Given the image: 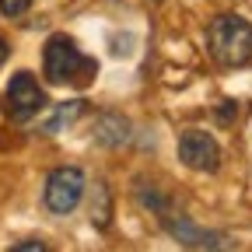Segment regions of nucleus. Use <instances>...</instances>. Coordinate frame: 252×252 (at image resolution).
I'll return each instance as SVG.
<instances>
[{"mask_svg":"<svg viewBox=\"0 0 252 252\" xmlns=\"http://www.w3.org/2000/svg\"><path fill=\"white\" fill-rule=\"evenodd\" d=\"M42 74L56 88H63V84L88 88L98 77V60L81 53V46L70 35H49V42L42 49Z\"/></svg>","mask_w":252,"mask_h":252,"instance_id":"nucleus-1","label":"nucleus"},{"mask_svg":"<svg viewBox=\"0 0 252 252\" xmlns=\"http://www.w3.org/2000/svg\"><path fill=\"white\" fill-rule=\"evenodd\" d=\"M207 49L220 67L252 63V25L238 14H220L207 28Z\"/></svg>","mask_w":252,"mask_h":252,"instance_id":"nucleus-2","label":"nucleus"},{"mask_svg":"<svg viewBox=\"0 0 252 252\" xmlns=\"http://www.w3.org/2000/svg\"><path fill=\"white\" fill-rule=\"evenodd\" d=\"M84 189H88V179L77 165H60L46 175V189H42V203L49 214L56 217H67L81 200H84Z\"/></svg>","mask_w":252,"mask_h":252,"instance_id":"nucleus-3","label":"nucleus"},{"mask_svg":"<svg viewBox=\"0 0 252 252\" xmlns=\"http://www.w3.org/2000/svg\"><path fill=\"white\" fill-rule=\"evenodd\" d=\"M4 102H7V116L25 123L35 112L46 109V91L39 88V81L32 77L28 70H18L11 81H7V91H4Z\"/></svg>","mask_w":252,"mask_h":252,"instance_id":"nucleus-4","label":"nucleus"},{"mask_svg":"<svg viewBox=\"0 0 252 252\" xmlns=\"http://www.w3.org/2000/svg\"><path fill=\"white\" fill-rule=\"evenodd\" d=\"M179 158H182V165L193 168V172L214 175L220 168V147H217V140L207 130H182V137H179Z\"/></svg>","mask_w":252,"mask_h":252,"instance_id":"nucleus-5","label":"nucleus"},{"mask_svg":"<svg viewBox=\"0 0 252 252\" xmlns=\"http://www.w3.org/2000/svg\"><path fill=\"white\" fill-rule=\"evenodd\" d=\"M158 217H161L165 231H168L182 249H235V242H231L228 235H220V231H207V228H196L189 217H175L172 210H161Z\"/></svg>","mask_w":252,"mask_h":252,"instance_id":"nucleus-6","label":"nucleus"},{"mask_svg":"<svg viewBox=\"0 0 252 252\" xmlns=\"http://www.w3.org/2000/svg\"><path fill=\"white\" fill-rule=\"evenodd\" d=\"M94 140L109 144V147H119V144L130 140V123L123 116H116V112H102L94 119Z\"/></svg>","mask_w":252,"mask_h":252,"instance_id":"nucleus-7","label":"nucleus"},{"mask_svg":"<svg viewBox=\"0 0 252 252\" xmlns=\"http://www.w3.org/2000/svg\"><path fill=\"white\" fill-rule=\"evenodd\" d=\"M84 98H74V102H60L56 112L42 123V133H60V130H67V126H74L81 116H84Z\"/></svg>","mask_w":252,"mask_h":252,"instance_id":"nucleus-8","label":"nucleus"},{"mask_svg":"<svg viewBox=\"0 0 252 252\" xmlns=\"http://www.w3.org/2000/svg\"><path fill=\"white\" fill-rule=\"evenodd\" d=\"M32 7V0H0V14L4 18H21Z\"/></svg>","mask_w":252,"mask_h":252,"instance_id":"nucleus-9","label":"nucleus"},{"mask_svg":"<svg viewBox=\"0 0 252 252\" xmlns=\"http://www.w3.org/2000/svg\"><path fill=\"white\" fill-rule=\"evenodd\" d=\"M11 249H14V252H25V249H39V252H42L46 242H42V238H25V242H14Z\"/></svg>","mask_w":252,"mask_h":252,"instance_id":"nucleus-10","label":"nucleus"},{"mask_svg":"<svg viewBox=\"0 0 252 252\" xmlns=\"http://www.w3.org/2000/svg\"><path fill=\"white\" fill-rule=\"evenodd\" d=\"M7 56H11V46H7V39H4V35H0V63H4Z\"/></svg>","mask_w":252,"mask_h":252,"instance_id":"nucleus-11","label":"nucleus"}]
</instances>
